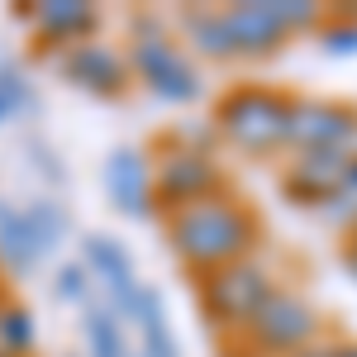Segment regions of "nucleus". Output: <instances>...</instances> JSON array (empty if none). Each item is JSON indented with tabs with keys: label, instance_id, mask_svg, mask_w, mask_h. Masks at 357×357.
Listing matches in <instances>:
<instances>
[{
	"label": "nucleus",
	"instance_id": "obj_25",
	"mask_svg": "<svg viewBox=\"0 0 357 357\" xmlns=\"http://www.w3.org/2000/svg\"><path fill=\"white\" fill-rule=\"evenodd\" d=\"M343 267H348V276L357 281V224L348 229V243H343Z\"/></svg>",
	"mask_w": 357,
	"mask_h": 357
},
{
	"label": "nucleus",
	"instance_id": "obj_9",
	"mask_svg": "<svg viewBox=\"0 0 357 357\" xmlns=\"http://www.w3.org/2000/svg\"><path fill=\"white\" fill-rule=\"evenodd\" d=\"M348 158H353V153H343V148H296V158H291L286 176H281L286 200H291V205H310V210H319V205L343 186V176H348Z\"/></svg>",
	"mask_w": 357,
	"mask_h": 357
},
{
	"label": "nucleus",
	"instance_id": "obj_1",
	"mask_svg": "<svg viewBox=\"0 0 357 357\" xmlns=\"http://www.w3.org/2000/svg\"><path fill=\"white\" fill-rule=\"evenodd\" d=\"M257 229L262 224L252 215V205L220 191L210 200H200V205H186V210L167 215V243L186 267L215 272L224 262L248 257V248L257 243Z\"/></svg>",
	"mask_w": 357,
	"mask_h": 357
},
{
	"label": "nucleus",
	"instance_id": "obj_26",
	"mask_svg": "<svg viewBox=\"0 0 357 357\" xmlns=\"http://www.w3.org/2000/svg\"><path fill=\"white\" fill-rule=\"evenodd\" d=\"M291 357H329V343H310V348H301V353H291Z\"/></svg>",
	"mask_w": 357,
	"mask_h": 357
},
{
	"label": "nucleus",
	"instance_id": "obj_11",
	"mask_svg": "<svg viewBox=\"0 0 357 357\" xmlns=\"http://www.w3.org/2000/svg\"><path fill=\"white\" fill-rule=\"evenodd\" d=\"M62 77L77 86V91H91V96H124V86H129V62L124 53H114L110 43H96V38H86V43H72L67 53H62Z\"/></svg>",
	"mask_w": 357,
	"mask_h": 357
},
{
	"label": "nucleus",
	"instance_id": "obj_15",
	"mask_svg": "<svg viewBox=\"0 0 357 357\" xmlns=\"http://www.w3.org/2000/svg\"><path fill=\"white\" fill-rule=\"evenodd\" d=\"M82 333H86V357H134L129 338H124V324L96 296L82 305Z\"/></svg>",
	"mask_w": 357,
	"mask_h": 357
},
{
	"label": "nucleus",
	"instance_id": "obj_4",
	"mask_svg": "<svg viewBox=\"0 0 357 357\" xmlns=\"http://www.w3.org/2000/svg\"><path fill=\"white\" fill-rule=\"evenodd\" d=\"M248 343L262 357H291L319 338V310L296 291H272L243 324Z\"/></svg>",
	"mask_w": 357,
	"mask_h": 357
},
{
	"label": "nucleus",
	"instance_id": "obj_23",
	"mask_svg": "<svg viewBox=\"0 0 357 357\" xmlns=\"http://www.w3.org/2000/svg\"><path fill=\"white\" fill-rule=\"evenodd\" d=\"M24 153L33 158V167H38V172H43L48 181H53V191H62V186H67V167L57 162V153L48 148V143H43V138H29V143H24Z\"/></svg>",
	"mask_w": 357,
	"mask_h": 357
},
{
	"label": "nucleus",
	"instance_id": "obj_14",
	"mask_svg": "<svg viewBox=\"0 0 357 357\" xmlns=\"http://www.w3.org/2000/svg\"><path fill=\"white\" fill-rule=\"evenodd\" d=\"M0 262L15 276H29L43 262V252H38L33 234H29L24 205H10V200H0Z\"/></svg>",
	"mask_w": 357,
	"mask_h": 357
},
{
	"label": "nucleus",
	"instance_id": "obj_5",
	"mask_svg": "<svg viewBox=\"0 0 357 357\" xmlns=\"http://www.w3.org/2000/svg\"><path fill=\"white\" fill-rule=\"evenodd\" d=\"M124 62H129V72L138 82L148 86L158 100H167V105H191V100L205 96V77L195 72V62L176 43H167V38H138V43H129Z\"/></svg>",
	"mask_w": 357,
	"mask_h": 357
},
{
	"label": "nucleus",
	"instance_id": "obj_16",
	"mask_svg": "<svg viewBox=\"0 0 357 357\" xmlns=\"http://www.w3.org/2000/svg\"><path fill=\"white\" fill-rule=\"evenodd\" d=\"M181 29H186V38H191V48L200 57H215V62L238 57L234 53V38H229V24H224V10H186Z\"/></svg>",
	"mask_w": 357,
	"mask_h": 357
},
{
	"label": "nucleus",
	"instance_id": "obj_8",
	"mask_svg": "<svg viewBox=\"0 0 357 357\" xmlns=\"http://www.w3.org/2000/svg\"><path fill=\"white\" fill-rule=\"evenodd\" d=\"M286 143L296 148H343L357 153V110L338 100H296L291 96V129Z\"/></svg>",
	"mask_w": 357,
	"mask_h": 357
},
{
	"label": "nucleus",
	"instance_id": "obj_7",
	"mask_svg": "<svg viewBox=\"0 0 357 357\" xmlns=\"http://www.w3.org/2000/svg\"><path fill=\"white\" fill-rule=\"evenodd\" d=\"M82 267L91 281H100L105 286V310H110L119 324H129L134 319V305H138V291H143V281L134 276V257H129V248L119 243L114 234H82Z\"/></svg>",
	"mask_w": 357,
	"mask_h": 357
},
{
	"label": "nucleus",
	"instance_id": "obj_29",
	"mask_svg": "<svg viewBox=\"0 0 357 357\" xmlns=\"http://www.w3.org/2000/svg\"><path fill=\"white\" fill-rule=\"evenodd\" d=\"M5 119H15V114H10V105H5V96H0V124H5Z\"/></svg>",
	"mask_w": 357,
	"mask_h": 357
},
{
	"label": "nucleus",
	"instance_id": "obj_13",
	"mask_svg": "<svg viewBox=\"0 0 357 357\" xmlns=\"http://www.w3.org/2000/svg\"><path fill=\"white\" fill-rule=\"evenodd\" d=\"M100 24V10L86 0H43L33 5V29L48 43H86Z\"/></svg>",
	"mask_w": 357,
	"mask_h": 357
},
{
	"label": "nucleus",
	"instance_id": "obj_3",
	"mask_svg": "<svg viewBox=\"0 0 357 357\" xmlns=\"http://www.w3.org/2000/svg\"><path fill=\"white\" fill-rule=\"evenodd\" d=\"M272 276L262 262H252V257H238V262H224L215 272H205L200 281V314H205V324L210 329H243L248 319H252V310L272 296Z\"/></svg>",
	"mask_w": 357,
	"mask_h": 357
},
{
	"label": "nucleus",
	"instance_id": "obj_18",
	"mask_svg": "<svg viewBox=\"0 0 357 357\" xmlns=\"http://www.w3.org/2000/svg\"><path fill=\"white\" fill-rule=\"evenodd\" d=\"M38 343V324L24 305H0V357H29Z\"/></svg>",
	"mask_w": 357,
	"mask_h": 357
},
{
	"label": "nucleus",
	"instance_id": "obj_12",
	"mask_svg": "<svg viewBox=\"0 0 357 357\" xmlns=\"http://www.w3.org/2000/svg\"><path fill=\"white\" fill-rule=\"evenodd\" d=\"M224 24L234 38V53L238 57H272L281 53V43L291 38L281 20H276L272 0H243V5H224Z\"/></svg>",
	"mask_w": 357,
	"mask_h": 357
},
{
	"label": "nucleus",
	"instance_id": "obj_27",
	"mask_svg": "<svg viewBox=\"0 0 357 357\" xmlns=\"http://www.w3.org/2000/svg\"><path fill=\"white\" fill-rule=\"evenodd\" d=\"M329 357H357V343H329Z\"/></svg>",
	"mask_w": 357,
	"mask_h": 357
},
{
	"label": "nucleus",
	"instance_id": "obj_10",
	"mask_svg": "<svg viewBox=\"0 0 357 357\" xmlns=\"http://www.w3.org/2000/svg\"><path fill=\"white\" fill-rule=\"evenodd\" d=\"M105 195H110V210H119L124 220H153L158 205H153V162L143 148H114L105 158Z\"/></svg>",
	"mask_w": 357,
	"mask_h": 357
},
{
	"label": "nucleus",
	"instance_id": "obj_20",
	"mask_svg": "<svg viewBox=\"0 0 357 357\" xmlns=\"http://www.w3.org/2000/svg\"><path fill=\"white\" fill-rule=\"evenodd\" d=\"M272 10H276V20H281V29H286V33L324 24V10H319L314 0H272Z\"/></svg>",
	"mask_w": 357,
	"mask_h": 357
},
{
	"label": "nucleus",
	"instance_id": "obj_24",
	"mask_svg": "<svg viewBox=\"0 0 357 357\" xmlns=\"http://www.w3.org/2000/svg\"><path fill=\"white\" fill-rule=\"evenodd\" d=\"M319 215L329 224H338V229H353L357 224V191H348V186H338V191L319 205Z\"/></svg>",
	"mask_w": 357,
	"mask_h": 357
},
{
	"label": "nucleus",
	"instance_id": "obj_21",
	"mask_svg": "<svg viewBox=\"0 0 357 357\" xmlns=\"http://www.w3.org/2000/svg\"><path fill=\"white\" fill-rule=\"evenodd\" d=\"M53 291L57 301H72V305H86L91 301V276H86L82 262H62L53 272Z\"/></svg>",
	"mask_w": 357,
	"mask_h": 357
},
{
	"label": "nucleus",
	"instance_id": "obj_28",
	"mask_svg": "<svg viewBox=\"0 0 357 357\" xmlns=\"http://www.w3.org/2000/svg\"><path fill=\"white\" fill-rule=\"evenodd\" d=\"M343 186H348V191H357V153L348 158V176H343Z\"/></svg>",
	"mask_w": 357,
	"mask_h": 357
},
{
	"label": "nucleus",
	"instance_id": "obj_2",
	"mask_svg": "<svg viewBox=\"0 0 357 357\" xmlns=\"http://www.w3.org/2000/svg\"><path fill=\"white\" fill-rule=\"evenodd\" d=\"M291 129V96L272 86H234L215 110V134L252 158H267L286 143Z\"/></svg>",
	"mask_w": 357,
	"mask_h": 357
},
{
	"label": "nucleus",
	"instance_id": "obj_6",
	"mask_svg": "<svg viewBox=\"0 0 357 357\" xmlns=\"http://www.w3.org/2000/svg\"><path fill=\"white\" fill-rule=\"evenodd\" d=\"M220 191H224V172L215 162V153L176 148L153 172V205L167 210V215H176L186 205H200V200H210V195H220Z\"/></svg>",
	"mask_w": 357,
	"mask_h": 357
},
{
	"label": "nucleus",
	"instance_id": "obj_22",
	"mask_svg": "<svg viewBox=\"0 0 357 357\" xmlns=\"http://www.w3.org/2000/svg\"><path fill=\"white\" fill-rule=\"evenodd\" d=\"M319 48L329 57H357V24L353 20H329V24H319Z\"/></svg>",
	"mask_w": 357,
	"mask_h": 357
},
{
	"label": "nucleus",
	"instance_id": "obj_19",
	"mask_svg": "<svg viewBox=\"0 0 357 357\" xmlns=\"http://www.w3.org/2000/svg\"><path fill=\"white\" fill-rule=\"evenodd\" d=\"M0 96H5V105H10L15 119L38 110V91H33V82H29L20 67H10V62H0Z\"/></svg>",
	"mask_w": 357,
	"mask_h": 357
},
{
	"label": "nucleus",
	"instance_id": "obj_17",
	"mask_svg": "<svg viewBox=\"0 0 357 357\" xmlns=\"http://www.w3.org/2000/svg\"><path fill=\"white\" fill-rule=\"evenodd\" d=\"M24 220H29V234H33V243H38L43 257L57 252L62 238L72 234V215H67V205H62L57 195H38V200H29V205H24Z\"/></svg>",
	"mask_w": 357,
	"mask_h": 357
}]
</instances>
